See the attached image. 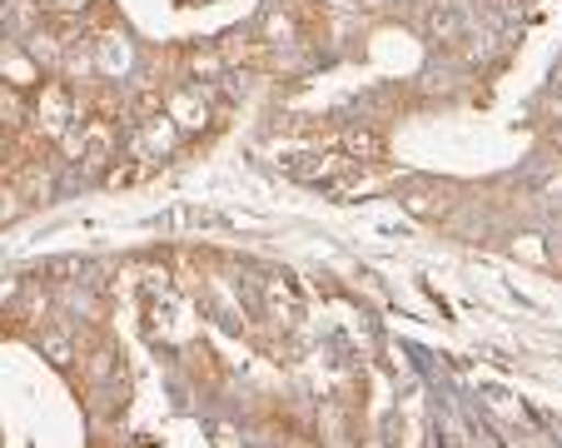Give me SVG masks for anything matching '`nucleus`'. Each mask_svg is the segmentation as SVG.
Segmentation results:
<instances>
[{"instance_id": "11", "label": "nucleus", "mask_w": 562, "mask_h": 448, "mask_svg": "<svg viewBox=\"0 0 562 448\" xmlns=\"http://www.w3.org/2000/svg\"><path fill=\"white\" fill-rule=\"evenodd\" d=\"M41 354L55 363V369H70L75 363V339L65 329H45L41 334Z\"/></svg>"}, {"instance_id": "13", "label": "nucleus", "mask_w": 562, "mask_h": 448, "mask_svg": "<svg viewBox=\"0 0 562 448\" xmlns=\"http://www.w3.org/2000/svg\"><path fill=\"white\" fill-rule=\"evenodd\" d=\"M21 210H25V204H21V194H15V190H0V224H11Z\"/></svg>"}, {"instance_id": "4", "label": "nucleus", "mask_w": 562, "mask_h": 448, "mask_svg": "<svg viewBox=\"0 0 562 448\" xmlns=\"http://www.w3.org/2000/svg\"><path fill=\"white\" fill-rule=\"evenodd\" d=\"M424 31H428V41H438V45H458L468 35V15L458 11L453 0H438V5H428Z\"/></svg>"}, {"instance_id": "9", "label": "nucleus", "mask_w": 562, "mask_h": 448, "mask_svg": "<svg viewBox=\"0 0 562 448\" xmlns=\"http://www.w3.org/2000/svg\"><path fill=\"white\" fill-rule=\"evenodd\" d=\"M259 31H265V45H294L299 41L294 15L279 11V5H265V15H259Z\"/></svg>"}, {"instance_id": "12", "label": "nucleus", "mask_w": 562, "mask_h": 448, "mask_svg": "<svg viewBox=\"0 0 562 448\" xmlns=\"http://www.w3.org/2000/svg\"><path fill=\"white\" fill-rule=\"evenodd\" d=\"M41 11H55V21H80L90 11V0H41Z\"/></svg>"}, {"instance_id": "1", "label": "nucleus", "mask_w": 562, "mask_h": 448, "mask_svg": "<svg viewBox=\"0 0 562 448\" xmlns=\"http://www.w3.org/2000/svg\"><path fill=\"white\" fill-rule=\"evenodd\" d=\"M75 120H86V115H80V105H75V96H70L65 80H45V86L31 96V120H25V125H31L45 145H55Z\"/></svg>"}, {"instance_id": "8", "label": "nucleus", "mask_w": 562, "mask_h": 448, "mask_svg": "<svg viewBox=\"0 0 562 448\" xmlns=\"http://www.w3.org/2000/svg\"><path fill=\"white\" fill-rule=\"evenodd\" d=\"M31 120V96H25V86H15V80H0V125L15 130Z\"/></svg>"}, {"instance_id": "10", "label": "nucleus", "mask_w": 562, "mask_h": 448, "mask_svg": "<svg viewBox=\"0 0 562 448\" xmlns=\"http://www.w3.org/2000/svg\"><path fill=\"white\" fill-rule=\"evenodd\" d=\"M308 160L314 165H294V175L308 184H334V175L349 170V155H308Z\"/></svg>"}, {"instance_id": "7", "label": "nucleus", "mask_w": 562, "mask_h": 448, "mask_svg": "<svg viewBox=\"0 0 562 448\" xmlns=\"http://www.w3.org/2000/svg\"><path fill=\"white\" fill-rule=\"evenodd\" d=\"M135 65V51H130V41L120 31L100 35L95 41V75H110V80H120V75Z\"/></svg>"}, {"instance_id": "5", "label": "nucleus", "mask_w": 562, "mask_h": 448, "mask_svg": "<svg viewBox=\"0 0 562 448\" xmlns=\"http://www.w3.org/2000/svg\"><path fill=\"white\" fill-rule=\"evenodd\" d=\"M339 155H349V165H383L389 145H383L379 130L353 125V130H344V135H339Z\"/></svg>"}, {"instance_id": "6", "label": "nucleus", "mask_w": 562, "mask_h": 448, "mask_svg": "<svg viewBox=\"0 0 562 448\" xmlns=\"http://www.w3.org/2000/svg\"><path fill=\"white\" fill-rule=\"evenodd\" d=\"M184 70H190L194 86H220L224 75H229V60L220 55V45H190L184 51Z\"/></svg>"}, {"instance_id": "3", "label": "nucleus", "mask_w": 562, "mask_h": 448, "mask_svg": "<svg viewBox=\"0 0 562 448\" xmlns=\"http://www.w3.org/2000/svg\"><path fill=\"white\" fill-rule=\"evenodd\" d=\"M120 160V125L105 115L86 120V145H80V165H86L90 175H105L110 165Z\"/></svg>"}, {"instance_id": "16", "label": "nucleus", "mask_w": 562, "mask_h": 448, "mask_svg": "<svg viewBox=\"0 0 562 448\" xmlns=\"http://www.w3.org/2000/svg\"><path fill=\"white\" fill-rule=\"evenodd\" d=\"M552 139H558V149H562V130H558V135H552Z\"/></svg>"}, {"instance_id": "2", "label": "nucleus", "mask_w": 562, "mask_h": 448, "mask_svg": "<svg viewBox=\"0 0 562 448\" xmlns=\"http://www.w3.org/2000/svg\"><path fill=\"white\" fill-rule=\"evenodd\" d=\"M165 115L175 120L180 135H204L214 125V105H210V86H180L165 96Z\"/></svg>"}, {"instance_id": "15", "label": "nucleus", "mask_w": 562, "mask_h": 448, "mask_svg": "<svg viewBox=\"0 0 562 448\" xmlns=\"http://www.w3.org/2000/svg\"><path fill=\"white\" fill-rule=\"evenodd\" d=\"M105 373H110V354H105V349H100V354H95V359H90V379H105Z\"/></svg>"}, {"instance_id": "14", "label": "nucleus", "mask_w": 562, "mask_h": 448, "mask_svg": "<svg viewBox=\"0 0 562 448\" xmlns=\"http://www.w3.org/2000/svg\"><path fill=\"white\" fill-rule=\"evenodd\" d=\"M363 0H324V11H334V15H353Z\"/></svg>"}]
</instances>
